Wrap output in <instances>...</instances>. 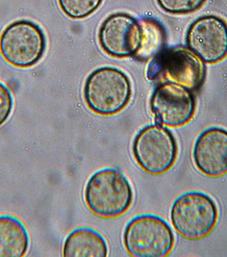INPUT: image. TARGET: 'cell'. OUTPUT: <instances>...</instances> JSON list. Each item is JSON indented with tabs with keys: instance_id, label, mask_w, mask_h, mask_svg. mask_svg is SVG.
I'll use <instances>...</instances> for the list:
<instances>
[{
	"instance_id": "obj_7",
	"label": "cell",
	"mask_w": 227,
	"mask_h": 257,
	"mask_svg": "<svg viewBox=\"0 0 227 257\" xmlns=\"http://www.w3.org/2000/svg\"><path fill=\"white\" fill-rule=\"evenodd\" d=\"M132 153L142 169L152 174H162L174 164L178 145L168 128L156 123L138 132L134 138Z\"/></svg>"
},
{
	"instance_id": "obj_4",
	"label": "cell",
	"mask_w": 227,
	"mask_h": 257,
	"mask_svg": "<svg viewBox=\"0 0 227 257\" xmlns=\"http://www.w3.org/2000/svg\"><path fill=\"white\" fill-rule=\"evenodd\" d=\"M46 34L30 20L16 21L0 35V53L8 64L20 69L38 64L46 51Z\"/></svg>"
},
{
	"instance_id": "obj_15",
	"label": "cell",
	"mask_w": 227,
	"mask_h": 257,
	"mask_svg": "<svg viewBox=\"0 0 227 257\" xmlns=\"http://www.w3.org/2000/svg\"><path fill=\"white\" fill-rule=\"evenodd\" d=\"M62 12L74 20H82L94 14L102 0H58Z\"/></svg>"
},
{
	"instance_id": "obj_8",
	"label": "cell",
	"mask_w": 227,
	"mask_h": 257,
	"mask_svg": "<svg viewBox=\"0 0 227 257\" xmlns=\"http://www.w3.org/2000/svg\"><path fill=\"white\" fill-rule=\"evenodd\" d=\"M150 107L156 123L180 127L190 122L195 113L192 91L172 82H162L154 89Z\"/></svg>"
},
{
	"instance_id": "obj_1",
	"label": "cell",
	"mask_w": 227,
	"mask_h": 257,
	"mask_svg": "<svg viewBox=\"0 0 227 257\" xmlns=\"http://www.w3.org/2000/svg\"><path fill=\"white\" fill-rule=\"evenodd\" d=\"M84 196L89 209L105 219L122 215L131 207L134 199L130 182L116 168L99 170L90 176Z\"/></svg>"
},
{
	"instance_id": "obj_11",
	"label": "cell",
	"mask_w": 227,
	"mask_h": 257,
	"mask_svg": "<svg viewBox=\"0 0 227 257\" xmlns=\"http://www.w3.org/2000/svg\"><path fill=\"white\" fill-rule=\"evenodd\" d=\"M193 160L202 173L220 177L227 173V131L218 127L205 130L193 148Z\"/></svg>"
},
{
	"instance_id": "obj_5",
	"label": "cell",
	"mask_w": 227,
	"mask_h": 257,
	"mask_svg": "<svg viewBox=\"0 0 227 257\" xmlns=\"http://www.w3.org/2000/svg\"><path fill=\"white\" fill-rule=\"evenodd\" d=\"M124 245L135 257H163L172 251L174 236L168 224L160 217L143 214L126 225Z\"/></svg>"
},
{
	"instance_id": "obj_6",
	"label": "cell",
	"mask_w": 227,
	"mask_h": 257,
	"mask_svg": "<svg viewBox=\"0 0 227 257\" xmlns=\"http://www.w3.org/2000/svg\"><path fill=\"white\" fill-rule=\"evenodd\" d=\"M218 219L216 202L205 193L190 191L175 200L171 208L172 226L181 236L198 240L210 233Z\"/></svg>"
},
{
	"instance_id": "obj_13",
	"label": "cell",
	"mask_w": 227,
	"mask_h": 257,
	"mask_svg": "<svg viewBox=\"0 0 227 257\" xmlns=\"http://www.w3.org/2000/svg\"><path fill=\"white\" fill-rule=\"evenodd\" d=\"M30 244V234L20 219L0 215V257L24 256Z\"/></svg>"
},
{
	"instance_id": "obj_17",
	"label": "cell",
	"mask_w": 227,
	"mask_h": 257,
	"mask_svg": "<svg viewBox=\"0 0 227 257\" xmlns=\"http://www.w3.org/2000/svg\"><path fill=\"white\" fill-rule=\"evenodd\" d=\"M14 106V99L9 88L0 82V126L8 120Z\"/></svg>"
},
{
	"instance_id": "obj_10",
	"label": "cell",
	"mask_w": 227,
	"mask_h": 257,
	"mask_svg": "<svg viewBox=\"0 0 227 257\" xmlns=\"http://www.w3.org/2000/svg\"><path fill=\"white\" fill-rule=\"evenodd\" d=\"M186 41L189 49L204 63L220 62L227 55V24L218 17H202L190 25Z\"/></svg>"
},
{
	"instance_id": "obj_14",
	"label": "cell",
	"mask_w": 227,
	"mask_h": 257,
	"mask_svg": "<svg viewBox=\"0 0 227 257\" xmlns=\"http://www.w3.org/2000/svg\"><path fill=\"white\" fill-rule=\"evenodd\" d=\"M142 30V40L138 58L147 59L154 58L162 51L165 42V34L162 28L154 21L143 20L140 23Z\"/></svg>"
},
{
	"instance_id": "obj_2",
	"label": "cell",
	"mask_w": 227,
	"mask_h": 257,
	"mask_svg": "<svg viewBox=\"0 0 227 257\" xmlns=\"http://www.w3.org/2000/svg\"><path fill=\"white\" fill-rule=\"evenodd\" d=\"M84 102L90 111L111 116L122 111L131 99L128 76L114 67H101L88 76L83 90Z\"/></svg>"
},
{
	"instance_id": "obj_3",
	"label": "cell",
	"mask_w": 227,
	"mask_h": 257,
	"mask_svg": "<svg viewBox=\"0 0 227 257\" xmlns=\"http://www.w3.org/2000/svg\"><path fill=\"white\" fill-rule=\"evenodd\" d=\"M206 76L204 62L184 47L162 50L150 63L147 76L154 82H172L189 90H196Z\"/></svg>"
},
{
	"instance_id": "obj_9",
	"label": "cell",
	"mask_w": 227,
	"mask_h": 257,
	"mask_svg": "<svg viewBox=\"0 0 227 257\" xmlns=\"http://www.w3.org/2000/svg\"><path fill=\"white\" fill-rule=\"evenodd\" d=\"M142 40L141 25L126 13H114L106 18L98 31L100 47L114 58L137 54Z\"/></svg>"
},
{
	"instance_id": "obj_12",
	"label": "cell",
	"mask_w": 227,
	"mask_h": 257,
	"mask_svg": "<svg viewBox=\"0 0 227 257\" xmlns=\"http://www.w3.org/2000/svg\"><path fill=\"white\" fill-rule=\"evenodd\" d=\"M108 243L94 228L79 227L70 232L64 244L65 257H106Z\"/></svg>"
},
{
	"instance_id": "obj_16",
	"label": "cell",
	"mask_w": 227,
	"mask_h": 257,
	"mask_svg": "<svg viewBox=\"0 0 227 257\" xmlns=\"http://www.w3.org/2000/svg\"><path fill=\"white\" fill-rule=\"evenodd\" d=\"M159 6L171 14H187L195 12L204 5L205 0H158Z\"/></svg>"
}]
</instances>
